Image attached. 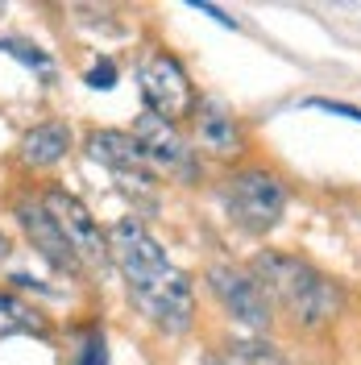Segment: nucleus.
<instances>
[{
    "label": "nucleus",
    "mask_w": 361,
    "mask_h": 365,
    "mask_svg": "<svg viewBox=\"0 0 361 365\" xmlns=\"http://www.w3.org/2000/svg\"><path fill=\"white\" fill-rule=\"evenodd\" d=\"M71 150V129L63 120H42V125H34L29 133L21 137V145H17V158L25 166H34V170H46V166H54V162H63Z\"/></svg>",
    "instance_id": "nucleus-11"
},
{
    "label": "nucleus",
    "mask_w": 361,
    "mask_h": 365,
    "mask_svg": "<svg viewBox=\"0 0 361 365\" xmlns=\"http://www.w3.org/2000/svg\"><path fill=\"white\" fill-rule=\"evenodd\" d=\"M75 365H108V344H104V336H100V332L83 341V349H79Z\"/></svg>",
    "instance_id": "nucleus-14"
},
{
    "label": "nucleus",
    "mask_w": 361,
    "mask_h": 365,
    "mask_svg": "<svg viewBox=\"0 0 361 365\" xmlns=\"http://www.w3.org/2000/svg\"><path fill=\"white\" fill-rule=\"evenodd\" d=\"M108 253L121 266L125 282H129L137 312L158 332L183 336L195 324V287H191V278L166 257V250L150 237V228L137 216H121L108 228Z\"/></svg>",
    "instance_id": "nucleus-1"
},
{
    "label": "nucleus",
    "mask_w": 361,
    "mask_h": 365,
    "mask_svg": "<svg viewBox=\"0 0 361 365\" xmlns=\"http://www.w3.org/2000/svg\"><path fill=\"white\" fill-rule=\"evenodd\" d=\"M225 207L228 220L237 228H245L253 237H266L287 207V182L274 175L270 166H245L233 170L225 179Z\"/></svg>",
    "instance_id": "nucleus-3"
},
{
    "label": "nucleus",
    "mask_w": 361,
    "mask_h": 365,
    "mask_svg": "<svg viewBox=\"0 0 361 365\" xmlns=\"http://www.w3.org/2000/svg\"><path fill=\"white\" fill-rule=\"evenodd\" d=\"M200 365H237V361H233L228 353H216V349H208V353L200 357Z\"/></svg>",
    "instance_id": "nucleus-17"
},
{
    "label": "nucleus",
    "mask_w": 361,
    "mask_h": 365,
    "mask_svg": "<svg viewBox=\"0 0 361 365\" xmlns=\"http://www.w3.org/2000/svg\"><path fill=\"white\" fill-rule=\"evenodd\" d=\"M0 257H9V237L0 232Z\"/></svg>",
    "instance_id": "nucleus-19"
},
{
    "label": "nucleus",
    "mask_w": 361,
    "mask_h": 365,
    "mask_svg": "<svg viewBox=\"0 0 361 365\" xmlns=\"http://www.w3.org/2000/svg\"><path fill=\"white\" fill-rule=\"evenodd\" d=\"M191 9H200V13H208V17H216V21H220V25H237V21H233V17H225V13H220L216 4H200V0H195Z\"/></svg>",
    "instance_id": "nucleus-18"
},
{
    "label": "nucleus",
    "mask_w": 361,
    "mask_h": 365,
    "mask_svg": "<svg viewBox=\"0 0 361 365\" xmlns=\"http://www.w3.org/2000/svg\"><path fill=\"white\" fill-rule=\"evenodd\" d=\"M312 108H320V113H332V116H345V120L361 125V108H353V104H340V100H312Z\"/></svg>",
    "instance_id": "nucleus-16"
},
{
    "label": "nucleus",
    "mask_w": 361,
    "mask_h": 365,
    "mask_svg": "<svg viewBox=\"0 0 361 365\" xmlns=\"http://www.w3.org/2000/svg\"><path fill=\"white\" fill-rule=\"evenodd\" d=\"M0 50H9L13 58H21L25 67L50 71V58H46V54H42V50H38V46H25V42H13V38H9V42H0Z\"/></svg>",
    "instance_id": "nucleus-13"
},
{
    "label": "nucleus",
    "mask_w": 361,
    "mask_h": 365,
    "mask_svg": "<svg viewBox=\"0 0 361 365\" xmlns=\"http://www.w3.org/2000/svg\"><path fill=\"white\" fill-rule=\"evenodd\" d=\"M228 357L237 365H287L283 353L270 341H253V336H228Z\"/></svg>",
    "instance_id": "nucleus-12"
},
{
    "label": "nucleus",
    "mask_w": 361,
    "mask_h": 365,
    "mask_svg": "<svg viewBox=\"0 0 361 365\" xmlns=\"http://www.w3.org/2000/svg\"><path fill=\"white\" fill-rule=\"evenodd\" d=\"M42 207L54 216V225H59V232H63V241L71 245V253L79 257V266L104 270V266L113 262V253H108V232H100L96 216H91L71 191L50 187V191L42 195Z\"/></svg>",
    "instance_id": "nucleus-5"
},
{
    "label": "nucleus",
    "mask_w": 361,
    "mask_h": 365,
    "mask_svg": "<svg viewBox=\"0 0 361 365\" xmlns=\"http://www.w3.org/2000/svg\"><path fill=\"white\" fill-rule=\"evenodd\" d=\"M191 129H195V145H200L208 158H216V162L241 158V154H245V145H249L241 116L233 113L225 100H216V96H203V100H195Z\"/></svg>",
    "instance_id": "nucleus-8"
},
{
    "label": "nucleus",
    "mask_w": 361,
    "mask_h": 365,
    "mask_svg": "<svg viewBox=\"0 0 361 365\" xmlns=\"http://www.w3.org/2000/svg\"><path fill=\"white\" fill-rule=\"evenodd\" d=\"M88 154L96 162H104L108 170L125 175V179H129V175L146 179V158H141V150H137L133 133H121V129H91Z\"/></svg>",
    "instance_id": "nucleus-10"
},
{
    "label": "nucleus",
    "mask_w": 361,
    "mask_h": 365,
    "mask_svg": "<svg viewBox=\"0 0 361 365\" xmlns=\"http://www.w3.org/2000/svg\"><path fill=\"white\" fill-rule=\"evenodd\" d=\"M137 83H141V100H146V113L162 116L171 125H179L195 113V88H191V75L183 71V63L166 50H154L141 58L137 67Z\"/></svg>",
    "instance_id": "nucleus-4"
},
{
    "label": "nucleus",
    "mask_w": 361,
    "mask_h": 365,
    "mask_svg": "<svg viewBox=\"0 0 361 365\" xmlns=\"http://www.w3.org/2000/svg\"><path fill=\"white\" fill-rule=\"evenodd\" d=\"M133 141L141 150V158H146V166H154L158 175H171L179 182L195 179V170H200L195 166V150H187L179 125H171V120H162L154 113H141L133 120Z\"/></svg>",
    "instance_id": "nucleus-6"
},
{
    "label": "nucleus",
    "mask_w": 361,
    "mask_h": 365,
    "mask_svg": "<svg viewBox=\"0 0 361 365\" xmlns=\"http://www.w3.org/2000/svg\"><path fill=\"white\" fill-rule=\"evenodd\" d=\"M13 216H17V225L25 228L29 245L42 253L54 270L59 274H79V257H75L71 245L63 241V232H59V225H54V216L42 207V200H17Z\"/></svg>",
    "instance_id": "nucleus-9"
},
{
    "label": "nucleus",
    "mask_w": 361,
    "mask_h": 365,
    "mask_svg": "<svg viewBox=\"0 0 361 365\" xmlns=\"http://www.w3.org/2000/svg\"><path fill=\"white\" fill-rule=\"evenodd\" d=\"M116 83V63L113 58H100L96 67L88 71V88H96V91H108Z\"/></svg>",
    "instance_id": "nucleus-15"
},
{
    "label": "nucleus",
    "mask_w": 361,
    "mask_h": 365,
    "mask_svg": "<svg viewBox=\"0 0 361 365\" xmlns=\"http://www.w3.org/2000/svg\"><path fill=\"white\" fill-rule=\"evenodd\" d=\"M208 291L216 295V303H220L237 324H245L253 332L270 328L274 307H270V299L262 295V287L253 282L249 270H241V266H212V270H208Z\"/></svg>",
    "instance_id": "nucleus-7"
},
{
    "label": "nucleus",
    "mask_w": 361,
    "mask_h": 365,
    "mask_svg": "<svg viewBox=\"0 0 361 365\" xmlns=\"http://www.w3.org/2000/svg\"><path fill=\"white\" fill-rule=\"evenodd\" d=\"M249 274L262 287V295L270 299V307H278L303 332L328 328L340 316V303H345L340 282L328 278L324 270H316L307 257H295V253H283V250H266V253L253 257Z\"/></svg>",
    "instance_id": "nucleus-2"
}]
</instances>
